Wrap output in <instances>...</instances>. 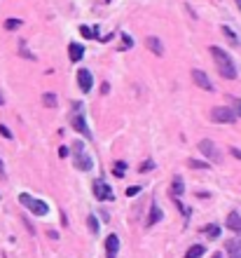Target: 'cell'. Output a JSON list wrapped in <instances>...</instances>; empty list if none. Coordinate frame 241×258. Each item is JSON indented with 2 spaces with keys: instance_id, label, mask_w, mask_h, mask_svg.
<instances>
[{
  "instance_id": "5",
  "label": "cell",
  "mask_w": 241,
  "mask_h": 258,
  "mask_svg": "<svg viewBox=\"0 0 241 258\" xmlns=\"http://www.w3.org/2000/svg\"><path fill=\"white\" fill-rule=\"evenodd\" d=\"M199 150L206 157H211L213 162H220V150L215 148V143L211 141V139H201V141H199Z\"/></svg>"
},
{
  "instance_id": "36",
  "label": "cell",
  "mask_w": 241,
  "mask_h": 258,
  "mask_svg": "<svg viewBox=\"0 0 241 258\" xmlns=\"http://www.w3.org/2000/svg\"><path fill=\"white\" fill-rule=\"evenodd\" d=\"M236 7H239V10H241V0H236Z\"/></svg>"
},
{
  "instance_id": "32",
  "label": "cell",
  "mask_w": 241,
  "mask_h": 258,
  "mask_svg": "<svg viewBox=\"0 0 241 258\" xmlns=\"http://www.w3.org/2000/svg\"><path fill=\"white\" fill-rule=\"evenodd\" d=\"M68 155V148H66V146H61V148H59V157H66Z\"/></svg>"
},
{
  "instance_id": "10",
  "label": "cell",
  "mask_w": 241,
  "mask_h": 258,
  "mask_svg": "<svg viewBox=\"0 0 241 258\" xmlns=\"http://www.w3.org/2000/svg\"><path fill=\"white\" fill-rule=\"evenodd\" d=\"M68 56H70V61H80L82 56H85V47H82L80 42H70L68 45Z\"/></svg>"
},
{
  "instance_id": "22",
  "label": "cell",
  "mask_w": 241,
  "mask_h": 258,
  "mask_svg": "<svg viewBox=\"0 0 241 258\" xmlns=\"http://www.w3.org/2000/svg\"><path fill=\"white\" fill-rule=\"evenodd\" d=\"M87 223H89V230H92V232L96 235V232H99V221H96V216H89V218H87Z\"/></svg>"
},
{
  "instance_id": "25",
  "label": "cell",
  "mask_w": 241,
  "mask_h": 258,
  "mask_svg": "<svg viewBox=\"0 0 241 258\" xmlns=\"http://www.w3.org/2000/svg\"><path fill=\"white\" fill-rule=\"evenodd\" d=\"M206 235H208V237H218V235H220V228H218V225H208Z\"/></svg>"
},
{
  "instance_id": "35",
  "label": "cell",
  "mask_w": 241,
  "mask_h": 258,
  "mask_svg": "<svg viewBox=\"0 0 241 258\" xmlns=\"http://www.w3.org/2000/svg\"><path fill=\"white\" fill-rule=\"evenodd\" d=\"M3 103H5V99H3V94H0V106H3Z\"/></svg>"
},
{
  "instance_id": "7",
  "label": "cell",
  "mask_w": 241,
  "mask_h": 258,
  "mask_svg": "<svg viewBox=\"0 0 241 258\" xmlns=\"http://www.w3.org/2000/svg\"><path fill=\"white\" fill-rule=\"evenodd\" d=\"M77 85H80L82 92H92V87H94V75L89 73L87 68L77 71Z\"/></svg>"
},
{
  "instance_id": "17",
  "label": "cell",
  "mask_w": 241,
  "mask_h": 258,
  "mask_svg": "<svg viewBox=\"0 0 241 258\" xmlns=\"http://www.w3.org/2000/svg\"><path fill=\"white\" fill-rule=\"evenodd\" d=\"M204 251H206V249H204V244H194V246H190V249H188L185 258H201V256H204Z\"/></svg>"
},
{
  "instance_id": "24",
  "label": "cell",
  "mask_w": 241,
  "mask_h": 258,
  "mask_svg": "<svg viewBox=\"0 0 241 258\" xmlns=\"http://www.w3.org/2000/svg\"><path fill=\"white\" fill-rule=\"evenodd\" d=\"M152 169H154V162H152V160H145V162L138 167V171H141V174H143V171H152Z\"/></svg>"
},
{
  "instance_id": "23",
  "label": "cell",
  "mask_w": 241,
  "mask_h": 258,
  "mask_svg": "<svg viewBox=\"0 0 241 258\" xmlns=\"http://www.w3.org/2000/svg\"><path fill=\"white\" fill-rule=\"evenodd\" d=\"M19 26H21L19 19H7L5 21V28H7V31H14V28H19Z\"/></svg>"
},
{
  "instance_id": "34",
  "label": "cell",
  "mask_w": 241,
  "mask_h": 258,
  "mask_svg": "<svg viewBox=\"0 0 241 258\" xmlns=\"http://www.w3.org/2000/svg\"><path fill=\"white\" fill-rule=\"evenodd\" d=\"M211 258H222V256H220V253H213V256H211Z\"/></svg>"
},
{
  "instance_id": "15",
  "label": "cell",
  "mask_w": 241,
  "mask_h": 258,
  "mask_svg": "<svg viewBox=\"0 0 241 258\" xmlns=\"http://www.w3.org/2000/svg\"><path fill=\"white\" fill-rule=\"evenodd\" d=\"M73 127L77 129L80 134H85V136H87V139H89V136H92V134H89V129H87V122H85V117H82L80 113H77V115L73 117Z\"/></svg>"
},
{
  "instance_id": "13",
  "label": "cell",
  "mask_w": 241,
  "mask_h": 258,
  "mask_svg": "<svg viewBox=\"0 0 241 258\" xmlns=\"http://www.w3.org/2000/svg\"><path fill=\"white\" fill-rule=\"evenodd\" d=\"M227 228H229V230H234V232H239V235H241V216L236 214V211H232V214L227 216Z\"/></svg>"
},
{
  "instance_id": "2",
  "label": "cell",
  "mask_w": 241,
  "mask_h": 258,
  "mask_svg": "<svg viewBox=\"0 0 241 258\" xmlns=\"http://www.w3.org/2000/svg\"><path fill=\"white\" fill-rule=\"evenodd\" d=\"M19 202L24 204L31 214H35V216H47V214H49V204L42 202V200H35V197H31L28 192H21Z\"/></svg>"
},
{
  "instance_id": "8",
  "label": "cell",
  "mask_w": 241,
  "mask_h": 258,
  "mask_svg": "<svg viewBox=\"0 0 241 258\" xmlns=\"http://www.w3.org/2000/svg\"><path fill=\"white\" fill-rule=\"evenodd\" d=\"M192 80L197 82L204 92H213V85H211V80H208V75L204 73V71H199V68H194L192 71Z\"/></svg>"
},
{
  "instance_id": "14",
  "label": "cell",
  "mask_w": 241,
  "mask_h": 258,
  "mask_svg": "<svg viewBox=\"0 0 241 258\" xmlns=\"http://www.w3.org/2000/svg\"><path fill=\"white\" fill-rule=\"evenodd\" d=\"M227 253H229V258H241V239H229Z\"/></svg>"
},
{
  "instance_id": "20",
  "label": "cell",
  "mask_w": 241,
  "mask_h": 258,
  "mask_svg": "<svg viewBox=\"0 0 241 258\" xmlns=\"http://www.w3.org/2000/svg\"><path fill=\"white\" fill-rule=\"evenodd\" d=\"M80 33L85 35V38H99V40H101V38H103V35H96V31H94V28H87V26H82V28H80Z\"/></svg>"
},
{
  "instance_id": "29",
  "label": "cell",
  "mask_w": 241,
  "mask_h": 258,
  "mask_svg": "<svg viewBox=\"0 0 241 258\" xmlns=\"http://www.w3.org/2000/svg\"><path fill=\"white\" fill-rule=\"evenodd\" d=\"M122 42H124V47H131V45H134V40H131V38H129V35L127 33H124V35H122Z\"/></svg>"
},
{
  "instance_id": "1",
  "label": "cell",
  "mask_w": 241,
  "mask_h": 258,
  "mask_svg": "<svg viewBox=\"0 0 241 258\" xmlns=\"http://www.w3.org/2000/svg\"><path fill=\"white\" fill-rule=\"evenodd\" d=\"M211 54H213V61H215V68H218V73L225 78V80H234L236 78V66L232 61V56L220 47H211Z\"/></svg>"
},
{
  "instance_id": "27",
  "label": "cell",
  "mask_w": 241,
  "mask_h": 258,
  "mask_svg": "<svg viewBox=\"0 0 241 258\" xmlns=\"http://www.w3.org/2000/svg\"><path fill=\"white\" fill-rule=\"evenodd\" d=\"M138 192H141V185H131V188L127 190V195H129V197H134V195H138Z\"/></svg>"
},
{
  "instance_id": "11",
  "label": "cell",
  "mask_w": 241,
  "mask_h": 258,
  "mask_svg": "<svg viewBox=\"0 0 241 258\" xmlns=\"http://www.w3.org/2000/svg\"><path fill=\"white\" fill-rule=\"evenodd\" d=\"M159 221H162V209L157 204H150V214H147L145 225H154V223H159Z\"/></svg>"
},
{
  "instance_id": "12",
  "label": "cell",
  "mask_w": 241,
  "mask_h": 258,
  "mask_svg": "<svg viewBox=\"0 0 241 258\" xmlns=\"http://www.w3.org/2000/svg\"><path fill=\"white\" fill-rule=\"evenodd\" d=\"M145 45H147V47H150V49H152V54H157V56H162V54H164V45H162V42L157 40L154 35H150V38H147V40H145Z\"/></svg>"
},
{
  "instance_id": "18",
  "label": "cell",
  "mask_w": 241,
  "mask_h": 258,
  "mask_svg": "<svg viewBox=\"0 0 241 258\" xmlns=\"http://www.w3.org/2000/svg\"><path fill=\"white\" fill-rule=\"evenodd\" d=\"M222 33H225V38H227L229 42H234V45H236V42H239V38H236V33H234V31H232V28H229V26H222Z\"/></svg>"
},
{
  "instance_id": "28",
  "label": "cell",
  "mask_w": 241,
  "mask_h": 258,
  "mask_svg": "<svg viewBox=\"0 0 241 258\" xmlns=\"http://www.w3.org/2000/svg\"><path fill=\"white\" fill-rule=\"evenodd\" d=\"M0 134L5 136V139H12V132H10V129H7L5 124H0Z\"/></svg>"
},
{
  "instance_id": "19",
  "label": "cell",
  "mask_w": 241,
  "mask_h": 258,
  "mask_svg": "<svg viewBox=\"0 0 241 258\" xmlns=\"http://www.w3.org/2000/svg\"><path fill=\"white\" fill-rule=\"evenodd\" d=\"M113 174L115 176H124V174H127V162H115Z\"/></svg>"
},
{
  "instance_id": "9",
  "label": "cell",
  "mask_w": 241,
  "mask_h": 258,
  "mask_svg": "<svg viewBox=\"0 0 241 258\" xmlns=\"http://www.w3.org/2000/svg\"><path fill=\"white\" fill-rule=\"evenodd\" d=\"M120 251V237L117 235H108L106 237V258H117Z\"/></svg>"
},
{
  "instance_id": "31",
  "label": "cell",
  "mask_w": 241,
  "mask_h": 258,
  "mask_svg": "<svg viewBox=\"0 0 241 258\" xmlns=\"http://www.w3.org/2000/svg\"><path fill=\"white\" fill-rule=\"evenodd\" d=\"M229 153H232V155H234L236 160H241V148H232V150H229Z\"/></svg>"
},
{
  "instance_id": "3",
  "label": "cell",
  "mask_w": 241,
  "mask_h": 258,
  "mask_svg": "<svg viewBox=\"0 0 241 258\" xmlns=\"http://www.w3.org/2000/svg\"><path fill=\"white\" fill-rule=\"evenodd\" d=\"M73 155H75V167H77L80 171H89L92 167H94L92 157L85 153V143H82V141H75L73 143Z\"/></svg>"
},
{
  "instance_id": "4",
  "label": "cell",
  "mask_w": 241,
  "mask_h": 258,
  "mask_svg": "<svg viewBox=\"0 0 241 258\" xmlns=\"http://www.w3.org/2000/svg\"><path fill=\"white\" fill-rule=\"evenodd\" d=\"M211 120L213 122H222V124H229L236 120V113L232 108H225V106H220V108H213L211 110Z\"/></svg>"
},
{
  "instance_id": "21",
  "label": "cell",
  "mask_w": 241,
  "mask_h": 258,
  "mask_svg": "<svg viewBox=\"0 0 241 258\" xmlns=\"http://www.w3.org/2000/svg\"><path fill=\"white\" fill-rule=\"evenodd\" d=\"M188 164L192 167V169H208L206 162H199V160H188Z\"/></svg>"
},
{
  "instance_id": "6",
  "label": "cell",
  "mask_w": 241,
  "mask_h": 258,
  "mask_svg": "<svg viewBox=\"0 0 241 258\" xmlns=\"http://www.w3.org/2000/svg\"><path fill=\"white\" fill-rule=\"evenodd\" d=\"M94 195H96V200H101V202H103V200H113V190H110V185L106 183V181H103V178H96L94 181Z\"/></svg>"
},
{
  "instance_id": "30",
  "label": "cell",
  "mask_w": 241,
  "mask_h": 258,
  "mask_svg": "<svg viewBox=\"0 0 241 258\" xmlns=\"http://www.w3.org/2000/svg\"><path fill=\"white\" fill-rule=\"evenodd\" d=\"M234 113L241 115V99H234Z\"/></svg>"
},
{
  "instance_id": "33",
  "label": "cell",
  "mask_w": 241,
  "mask_h": 258,
  "mask_svg": "<svg viewBox=\"0 0 241 258\" xmlns=\"http://www.w3.org/2000/svg\"><path fill=\"white\" fill-rule=\"evenodd\" d=\"M0 178H5V164H3V160H0Z\"/></svg>"
},
{
  "instance_id": "26",
  "label": "cell",
  "mask_w": 241,
  "mask_h": 258,
  "mask_svg": "<svg viewBox=\"0 0 241 258\" xmlns=\"http://www.w3.org/2000/svg\"><path fill=\"white\" fill-rule=\"evenodd\" d=\"M42 101H45V106H52V108H54V106H56V96H54V94H45V96H42Z\"/></svg>"
},
{
  "instance_id": "16",
  "label": "cell",
  "mask_w": 241,
  "mask_h": 258,
  "mask_svg": "<svg viewBox=\"0 0 241 258\" xmlns=\"http://www.w3.org/2000/svg\"><path fill=\"white\" fill-rule=\"evenodd\" d=\"M185 192V185H183V178L181 176H176L174 178V183H171V195L178 200V195H183Z\"/></svg>"
}]
</instances>
